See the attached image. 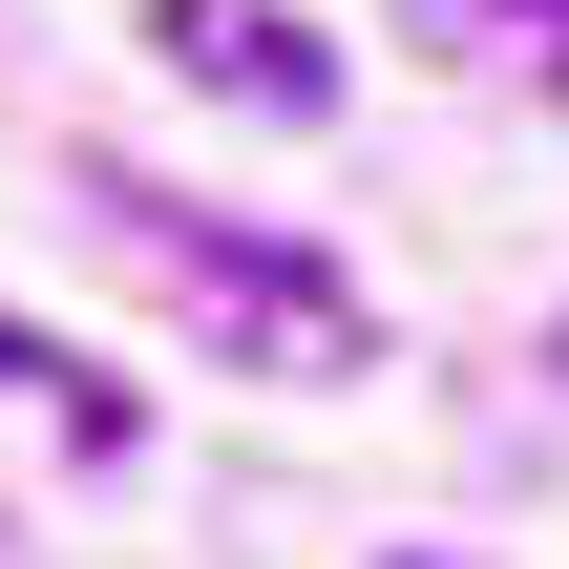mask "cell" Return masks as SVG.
<instances>
[{
	"label": "cell",
	"instance_id": "2",
	"mask_svg": "<svg viewBox=\"0 0 569 569\" xmlns=\"http://www.w3.org/2000/svg\"><path fill=\"white\" fill-rule=\"evenodd\" d=\"M148 63H169V84H211V106H274V127H317V106H338V42H317L296 0H148Z\"/></svg>",
	"mask_w": 569,
	"mask_h": 569
},
{
	"label": "cell",
	"instance_id": "1",
	"mask_svg": "<svg viewBox=\"0 0 569 569\" xmlns=\"http://www.w3.org/2000/svg\"><path fill=\"white\" fill-rule=\"evenodd\" d=\"M84 211H106V232H127V253L211 317V338L296 359V380H338V359H359V296H338L296 232H232V211H190V190H148V169H84Z\"/></svg>",
	"mask_w": 569,
	"mask_h": 569
}]
</instances>
